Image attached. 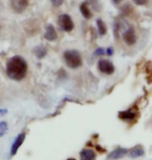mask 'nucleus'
I'll list each match as a JSON object with an SVG mask.
<instances>
[{"label": "nucleus", "instance_id": "1", "mask_svg": "<svg viewBox=\"0 0 152 160\" xmlns=\"http://www.w3.org/2000/svg\"><path fill=\"white\" fill-rule=\"evenodd\" d=\"M27 62L20 55H15L6 62V76L15 81H21L27 75Z\"/></svg>", "mask_w": 152, "mask_h": 160}, {"label": "nucleus", "instance_id": "2", "mask_svg": "<svg viewBox=\"0 0 152 160\" xmlns=\"http://www.w3.org/2000/svg\"><path fill=\"white\" fill-rule=\"evenodd\" d=\"M64 60L71 69H78L82 66V57L79 51L70 49L64 52Z\"/></svg>", "mask_w": 152, "mask_h": 160}, {"label": "nucleus", "instance_id": "3", "mask_svg": "<svg viewBox=\"0 0 152 160\" xmlns=\"http://www.w3.org/2000/svg\"><path fill=\"white\" fill-rule=\"evenodd\" d=\"M57 23H59V26L66 32H71L74 29V22L68 14L60 15L57 19Z\"/></svg>", "mask_w": 152, "mask_h": 160}, {"label": "nucleus", "instance_id": "4", "mask_svg": "<svg viewBox=\"0 0 152 160\" xmlns=\"http://www.w3.org/2000/svg\"><path fill=\"white\" fill-rule=\"evenodd\" d=\"M98 70L105 75H113L115 72V66L107 59H100L98 62Z\"/></svg>", "mask_w": 152, "mask_h": 160}, {"label": "nucleus", "instance_id": "5", "mask_svg": "<svg viewBox=\"0 0 152 160\" xmlns=\"http://www.w3.org/2000/svg\"><path fill=\"white\" fill-rule=\"evenodd\" d=\"M29 0H11V8L17 14H22L27 8Z\"/></svg>", "mask_w": 152, "mask_h": 160}, {"label": "nucleus", "instance_id": "6", "mask_svg": "<svg viewBox=\"0 0 152 160\" xmlns=\"http://www.w3.org/2000/svg\"><path fill=\"white\" fill-rule=\"evenodd\" d=\"M123 40H124L125 44H127L128 46H132L137 42V36H135V30L132 26H129L127 29L123 33Z\"/></svg>", "mask_w": 152, "mask_h": 160}, {"label": "nucleus", "instance_id": "7", "mask_svg": "<svg viewBox=\"0 0 152 160\" xmlns=\"http://www.w3.org/2000/svg\"><path fill=\"white\" fill-rule=\"evenodd\" d=\"M25 137H26V134L24 132H22L20 134H18L17 137L15 138V140L13 142V145L11 147V155L14 156L18 153V150L21 148V146L23 145Z\"/></svg>", "mask_w": 152, "mask_h": 160}, {"label": "nucleus", "instance_id": "8", "mask_svg": "<svg viewBox=\"0 0 152 160\" xmlns=\"http://www.w3.org/2000/svg\"><path fill=\"white\" fill-rule=\"evenodd\" d=\"M128 149L126 148H122V147H119V148L113 150V151L109 153L107 156V159L109 160H118V159H122L123 157H125L126 155L128 154Z\"/></svg>", "mask_w": 152, "mask_h": 160}, {"label": "nucleus", "instance_id": "9", "mask_svg": "<svg viewBox=\"0 0 152 160\" xmlns=\"http://www.w3.org/2000/svg\"><path fill=\"white\" fill-rule=\"evenodd\" d=\"M44 38L49 42H54L57 40V32L55 27L52 24H48L46 26V31H45Z\"/></svg>", "mask_w": 152, "mask_h": 160}, {"label": "nucleus", "instance_id": "10", "mask_svg": "<svg viewBox=\"0 0 152 160\" xmlns=\"http://www.w3.org/2000/svg\"><path fill=\"white\" fill-rule=\"evenodd\" d=\"M80 160H96V152L93 149H82L79 153Z\"/></svg>", "mask_w": 152, "mask_h": 160}, {"label": "nucleus", "instance_id": "11", "mask_svg": "<svg viewBox=\"0 0 152 160\" xmlns=\"http://www.w3.org/2000/svg\"><path fill=\"white\" fill-rule=\"evenodd\" d=\"M128 157L131 158V159H137V158H140L142 156L145 155V151H144V148L141 146H137L135 148H132L131 150L128 151Z\"/></svg>", "mask_w": 152, "mask_h": 160}, {"label": "nucleus", "instance_id": "12", "mask_svg": "<svg viewBox=\"0 0 152 160\" xmlns=\"http://www.w3.org/2000/svg\"><path fill=\"white\" fill-rule=\"evenodd\" d=\"M79 11H80V12H81L82 17L85 19H91L93 17L92 11L90 9V6H89V1L81 2V4H80V6H79Z\"/></svg>", "mask_w": 152, "mask_h": 160}, {"label": "nucleus", "instance_id": "13", "mask_svg": "<svg viewBox=\"0 0 152 160\" xmlns=\"http://www.w3.org/2000/svg\"><path fill=\"white\" fill-rule=\"evenodd\" d=\"M118 116L123 121H132L134 120L135 116H137V112L134 109H128L125 111H120Z\"/></svg>", "mask_w": 152, "mask_h": 160}, {"label": "nucleus", "instance_id": "14", "mask_svg": "<svg viewBox=\"0 0 152 160\" xmlns=\"http://www.w3.org/2000/svg\"><path fill=\"white\" fill-rule=\"evenodd\" d=\"M34 55L37 56L39 59H42V58H44V57L46 56L47 49L44 46H37V47H34Z\"/></svg>", "mask_w": 152, "mask_h": 160}, {"label": "nucleus", "instance_id": "15", "mask_svg": "<svg viewBox=\"0 0 152 160\" xmlns=\"http://www.w3.org/2000/svg\"><path fill=\"white\" fill-rule=\"evenodd\" d=\"M97 28H98V33L100 36H104L107 32V27L102 19H97Z\"/></svg>", "mask_w": 152, "mask_h": 160}, {"label": "nucleus", "instance_id": "16", "mask_svg": "<svg viewBox=\"0 0 152 160\" xmlns=\"http://www.w3.org/2000/svg\"><path fill=\"white\" fill-rule=\"evenodd\" d=\"M8 125L5 121H1L0 122V137L4 136L5 133L8 132Z\"/></svg>", "mask_w": 152, "mask_h": 160}, {"label": "nucleus", "instance_id": "17", "mask_svg": "<svg viewBox=\"0 0 152 160\" xmlns=\"http://www.w3.org/2000/svg\"><path fill=\"white\" fill-rule=\"evenodd\" d=\"M89 2H91L92 8L95 12H99L101 9V5H100L98 0H89Z\"/></svg>", "mask_w": 152, "mask_h": 160}, {"label": "nucleus", "instance_id": "18", "mask_svg": "<svg viewBox=\"0 0 152 160\" xmlns=\"http://www.w3.org/2000/svg\"><path fill=\"white\" fill-rule=\"evenodd\" d=\"M51 3H52L53 6H55V8H59L61 4L64 3V0H50Z\"/></svg>", "mask_w": 152, "mask_h": 160}, {"label": "nucleus", "instance_id": "19", "mask_svg": "<svg viewBox=\"0 0 152 160\" xmlns=\"http://www.w3.org/2000/svg\"><path fill=\"white\" fill-rule=\"evenodd\" d=\"M105 52H106V51L104 49H102V48H98V49H97L95 52H94V55H95V56L103 55V54H104Z\"/></svg>", "mask_w": 152, "mask_h": 160}, {"label": "nucleus", "instance_id": "20", "mask_svg": "<svg viewBox=\"0 0 152 160\" xmlns=\"http://www.w3.org/2000/svg\"><path fill=\"white\" fill-rule=\"evenodd\" d=\"M134 2V4L137 5H145L148 3V0H132Z\"/></svg>", "mask_w": 152, "mask_h": 160}, {"label": "nucleus", "instance_id": "21", "mask_svg": "<svg viewBox=\"0 0 152 160\" xmlns=\"http://www.w3.org/2000/svg\"><path fill=\"white\" fill-rule=\"evenodd\" d=\"M113 53H114V50H113V48L112 47L107 48V50H106V54H107V55H113Z\"/></svg>", "mask_w": 152, "mask_h": 160}, {"label": "nucleus", "instance_id": "22", "mask_svg": "<svg viewBox=\"0 0 152 160\" xmlns=\"http://www.w3.org/2000/svg\"><path fill=\"white\" fill-rule=\"evenodd\" d=\"M8 113V109H0V116H4Z\"/></svg>", "mask_w": 152, "mask_h": 160}, {"label": "nucleus", "instance_id": "23", "mask_svg": "<svg viewBox=\"0 0 152 160\" xmlns=\"http://www.w3.org/2000/svg\"><path fill=\"white\" fill-rule=\"evenodd\" d=\"M123 0H113V2L116 3V4H119V3H121Z\"/></svg>", "mask_w": 152, "mask_h": 160}]
</instances>
